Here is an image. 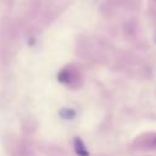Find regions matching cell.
<instances>
[{
    "label": "cell",
    "mask_w": 156,
    "mask_h": 156,
    "mask_svg": "<svg viewBox=\"0 0 156 156\" xmlns=\"http://www.w3.org/2000/svg\"><path fill=\"white\" fill-rule=\"evenodd\" d=\"M73 145H74V151H76L79 156H89V152H88L85 145L83 144V141H82L79 138H76V139H74Z\"/></svg>",
    "instance_id": "cell-1"
}]
</instances>
